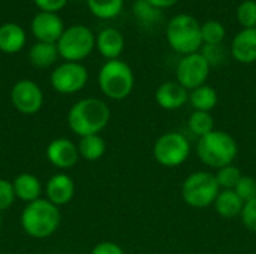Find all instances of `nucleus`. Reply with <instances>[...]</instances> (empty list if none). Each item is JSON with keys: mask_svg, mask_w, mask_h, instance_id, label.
Instances as JSON below:
<instances>
[{"mask_svg": "<svg viewBox=\"0 0 256 254\" xmlns=\"http://www.w3.org/2000/svg\"><path fill=\"white\" fill-rule=\"evenodd\" d=\"M111 118L108 105L94 97L78 100L68 112V126L78 136L99 135Z\"/></svg>", "mask_w": 256, "mask_h": 254, "instance_id": "nucleus-1", "label": "nucleus"}, {"mask_svg": "<svg viewBox=\"0 0 256 254\" xmlns=\"http://www.w3.org/2000/svg\"><path fill=\"white\" fill-rule=\"evenodd\" d=\"M62 222L58 207L48 199H38L26 205L21 213V226L24 232L36 240H44L56 234Z\"/></svg>", "mask_w": 256, "mask_h": 254, "instance_id": "nucleus-2", "label": "nucleus"}, {"mask_svg": "<svg viewBox=\"0 0 256 254\" xmlns=\"http://www.w3.org/2000/svg\"><path fill=\"white\" fill-rule=\"evenodd\" d=\"M196 154L204 165L220 169L224 166L232 165L238 154V145L230 133L224 130H213L200 138Z\"/></svg>", "mask_w": 256, "mask_h": 254, "instance_id": "nucleus-3", "label": "nucleus"}, {"mask_svg": "<svg viewBox=\"0 0 256 254\" xmlns=\"http://www.w3.org/2000/svg\"><path fill=\"white\" fill-rule=\"evenodd\" d=\"M166 39L170 46L178 54L198 52L202 45L201 24L189 13H178L166 25Z\"/></svg>", "mask_w": 256, "mask_h": 254, "instance_id": "nucleus-4", "label": "nucleus"}, {"mask_svg": "<svg viewBox=\"0 0 256 254\" xmlns=\"http://www.w3.org/2000/svg\"><path fill=\"white\" fill-rule=\"evenodd\" d=\"M99 87L102 93L112 99V100H122L126 99L135 84L134 72L129 67L128 63L122 60H108L99 70Z\"/></svg>", "mask_w": 256, "mask_h": 254, "instance_id": "nucleus-5", "label": "nucleus"}, {"mask_svg": "<svg viewBox=\"0 0 256 254\" xmlns=\"http://www.w3.org/2000/svg\"><path fill=\"white\" fill-rule=\"evenodd\" d=\"M219 192L220 187L216 181V177L204 171L190 174L182 186L183 201L189 207L198 210L213 205Z\"/></svg>", "mask_w": 256, "mask_h": 254, "instance_id": "nucleus-6", "label": "nucleus"}, {"mask_svg": "<svg viewBox=\"0 0 256 254\" xmlns=\"http://www.w3.org/2000/svg\"><path fill=\"white\" fill-rule=\"evenodd\" d=\"M96 43L93 31L86 25H72L66 28L57 42L58 55L66 61L78 63L90 55Z\"/></svg>", "mask_w": 256, "mask_h": 254, "instance_id": "nucleus-7", "label": "nucleus"}, {"mask_svg": "<svg viewBox=\"0 0 256 254\" xmlns=\"http://www.w3.org/2000/svg\"><path fill=\"white\" fill-rule=\"evenodd\" d=\"M190 145L184 135L177 132H166L158 138L153 147V156L158 163L166 168L180 166L188 160Z\"/></svg>", "mask_w": 256, "mask_h": 254, "instance_id": "nucleus-8", "label": "nucleus"}, {"mask_svg": "<svg viewBox=\"0 0 256 254\" xmlns=\"http://www.w3.org/2000/svg\"><path fill=\"white\" fill-rule=\"evenodd\" d=\"M88 81L87 69L80 63L66 61L51 73V85L62 94H74L86 87Z\"/></svg>", "mask_w": 256, "mask_h": 254, "instance_id": "nucleus-9", "label": "nucleus"}, {"mask_svg": "<svg viewBox=\"0 0 256 254\" xmlns=\"http://www.w3.org/2000/svg\"><path fill=\"white\" fill-rule=\"evenodd\" d=\"M210 73V64L200 52L184 55L177 66V82L186 90H195L206 84Z\"/></svg>", "mask_w": 256, "mask_h": 254, "instance_id": "nucleus-10", "label": "nucleus"}, {"mask_svg": "<svg viewBox=\"0 0 256 254\" xmlns=\"http://www.w3.org/2000/svg\"><path fill=\"white\" fill-rule=\"evenodd\" d=\"M10 100L18 112L24 115H33L39 112L44 105V93L36 82L30 79H21L12 87Z\"/></svg>", "mask_w": 256, "mask_h": 254, "instance_id": "nucleus-11", "label": "nucleus"}, {"mask_svg": "<svg viewBox=\"0 0 256 254\" xmlns=\"http://www.w3.org/2000/svg\"><path fill=\"white\" fill-rule=\"evenodd\" d=\"M46 159L52 166L58 169H69L74 165H76L80 159L78 145H75L70 139L57 138L48 144Z\"/></svg>", "mask_w": 256, "mask_h": 254, "instance_id": "nucleus-12", "label": "nucleus"}, {"mask_svg": "<svg viewBox=\"0 0 256 254\" xmlns=\"http://www.w3.org/2000/svg\"><path fill=\"white\" fill-rule=\"evenodd\" d=\"M64 28L60 16L50 12H39L32 21V33L38 42L56 43L62 37Z\"/></svg>", "mask_w": 256, "mask_h": 254, "instance_id": "nucleus-13", "label": "nucleus"}, {"mask_svg": "<svg viewBox=\"0 0 256 254\" xmlns=\"http://www.w3.org/2000/svg\"><path fill=\"white\" fill-rule=\"evenodd\" d=\"M154 99L160 108L174 111V109L182 108L189 100V94H188V90L180 82L166 81L158 87L154 93Z\"/></svg>", "mask_w": 256, "mask_h": 254, "instance_id": "nucleus-14", "label": "nucleus"}, {"mask_svg": "<svg viewBox=\"0 0 256 254\" xmlns=\"http://www.w3.org/2000/svg\"><path fill=\"white\" fill-rule=\"evenodd\" d=\"M75 195V184L66 174H56L46 183V199L56 207L66 205Z\"/></svg>", "mask_w": 256, "mask_h": 254, "instance_id": "nucleus-15", "label": "nucleus"}, {"mask_svg": "<svg viewBox=\"0 0 256 254\" xmlns=\"http://www.w3.org/2000/svg\"><path fill=\"white\" fill-rule=\"evenodd\" d=\"M232 57L244 64L256 61V28H243L231 45Z\"/></svg>", "mask_w": 256, "mask_h": 254, "instance_id": "nucleus-16", "label": "nucleus"}, {"mask_svg": "<svg viewBox=\"0 0 256 254\" xmlns=\"http://www.w3.org/2000/svg\"><path fill=\"white\" fill-rule=\"evenodd\" d=\"M96 46L105 58L117 60L124 48V37L117 28L108 27V28H104L98 34Z\"/></svg>", "mask_w": 256, "mask_h": 254, "instance_id": "nucleus-17", "label": "nucleus"}, {"mask_svg": "<svg viewBox=\"0 0 256 254\" xmlns=\"http://www.w3.org/2000/svg\"><path fill=\"white\" fill-rule=\"evenodd\" d=\"M14 190H15V196L22 201V202H34L38 199H40V193H42V184L39 181L38 177H34L33 174H20L14 181H12Z\"/></svg>", "mask_w": 256, "mask_h": 254, "instance_id": "nucleus-18", "label": "nucleus"}, {"mask_svg": "<svg viewBox=\"0 0 256 254\" xmlns=\"http://www.w3.org/2000/svg\"><path fill=\"white\" fill-rule=\"evenodd\" d=\"M216 213L224 219H236L242 216L244 202L236 193V190H220L214 201Z\"/></svg>", "mask_w": 256, "mask_h": 254, "instance_id": "nucleus-19", "label": "nucleus"}, {"mask_svg": "<svg viewBox=\"0 0 256 254\" xmlns=\"http://www.w3.org/2000/svg\"><path fill=\"white\" fill-rule=\"evenodd\" d=\"M24 43L26 33L18 24L8 22L0 27V51L6 54H15L24 46Z\"/></svg>", "mask_w": 256, "mask_h": 254, "instance_id": "nucleus-20", "label": "nucleus"}, {"mask_svg": "<svg viewBox=\"0 0 256 254\" xmlns=\"http://www.w3.org/2000/svg\"><path fill=\"white\" fill-rule=\"evenodd\" d=\"M58 57V49L56 43H46V42H38L30 48L28 58L33 66L36 67H50L56 63Z\"/></svg>", "mask_w": 256, "mask_h": 254, "instance_id": "nucleus-21", "label": "nucleus"}, {"mask_svg": "<svg viewBox=\"0 0 256 254\" xmlns=\"http://www.w3.org/2000/svg\"><path fill=\"white\" fill-rule=\"evenodd\" d=\"M218 100H219L218 91L213 87L206 85V84L192 90V93L189 94V102L195 108V111L210 112L218 105Z\"/></svg>", "mask_w": 256, "mask_h": 254, "instance_id": "nucleus-22", "label": "nucleus"}, {"mask_svg": "<svg viewBox=\"0 0 256 254\" xmlns=\"http://www.w3.org/2000/svg\"><path fill=\"white\" fill-rule=\"evenodd\" d=\"M106 150V144L105 139L100 135H88V136H82L78 142V151L80 156L88 162H94L99 160Z\"/></svg>", "mask_w": 256, "mask_h": 254, "instance_id": "nucleus-23", "label": "nucleus"}, {"mask_svg": "<svg viewBox=\"0 0 256 254\" xmlns=\"http://www.w3.org/2000/svg\"><path fill=\"white\" fill-rule=\"evenodd\" d=\"M188 126H189V130L195 136L202 138V136H206V135H208L210 132L214 130V120H213L210 112L194 111L190 114V117H189Z\"/></svg>", "mask_w": 256, "mask_h": 254, "instance_id": "nucleus-24", "label": "nucleus"}, {"mask_svg": "<svg viewBox=\"0 0 256 254\" xmlns=\"http://www.w3.org/2000/svg\"><path fill=\"white\" fill-rule=\"evenodd\" d=\"M87 4L94 16L110 19L122 12L123 0H87Z\"/></svg>", "mask_w": 256, "mask_h": 254, "instance_id": "nucleus-25", "label": "nucleus"}, {"mask_svg": "<svg viewBox=\"0 0 256 254\" xmlns=\"http://www.w3.org/2000/svg\"><path fill=\"white\" fill-rule=\"evenodd\" d=\"M225 27L216 19H208L201 25L202 43L206 45H220L225 39Z\"/></svg>", "mask_w": 256, "mask_h": 254, "instance_id": "nucleus-26", "label": "nucleus"}, {"mask_svg": "<svg viewBox=\"0 0 256 254\" xmlns=\"http://www.w3.org/2000/svg\"><path fill=\"white\" fill-rule=\"evenodd\" d=\"M214 177H216V181L222 190H234L236 186L238 184V181L242 180L243 174L237 166L228 165V166L218 169Z\"/></svg>", "mask_w": 256, "mask_h": 254, "instance_id": "nucleus-27", "label": "nucleus"}, {"mask_svg": "<svg viewBox=\"0 0 256 254\" xmlns=\"http://www.w3.org/2000/svg\"><path fill=\"white\" fill-rule=\"evenodd\" d=\"M134 13L146 25H153V24L159 22V19L162 16L160 9L154 7L147 0H136L134 3Z\"/></svg>", "mask_w": 256, "mask_h": 254, "instance_id": "nucleus-28", "label": "nucleus"}, {"mask_svg": "<svg viewBox=\"0 0 256 254\" xmlns=\"http://www.w3.org/2000/svg\"><path fill=\"white\" fill-rule=\"evenodd\" d=\"M238 22L244 28H256V1L255 0H244L240 3L237 9Z\"/></svg>", "mask_w": 256, "mask_h": 254, "instance_id": "nucleus-29", "label": "nucleus"}, {"mask_svg": "<svg viewBox=\"0 0 256 254\" xmlns=\"http://www.w3.org/2000/svg\"><path fill=\"white\" fill-rule=\"evenodd\" d=\"M234 190L240 196V199L246 204L256 198V180L254 177L243 175Z\"/></svg>", "mask_w": 256, "mask_h": 254, "instance_id": "nucleus-30", "label": "nucleus"}, {"mask_svg": "<svg viewBox=\"0 0 256 254\" xmlns=\"http://www.w3.org/2000/svg\"><path fill=\"white\" fill-rule=\"evenodd\" d=\"M15 190L10 181L0 178V213L9 210L15 201Z\"/></svg>", "mask_w": 256, "mask_h": 254, "instance_id": "nucleus-31", "label": "nucleus"}, {"mask_svg": "<svg viewBox=\"0 0 256 254\" xmlns=\"http://www.w3.org/2000/svg\"><path fill=\"white\" fill-rule=\"evenodd\" d=\"M240 217H242V223L244 225V228L256 234V198L244 204Z\"/></svg>", "mask_w": 256, "mask_h": 254, "instance_id": "nucleus-32", "label": "nucleus"}, {"mask_svg": "<svg viewBox=\"0 0 256 254\" xmlns=\"http://www.w3.org/2000/svg\"><path fill=\"white\" fill-rule=\"evenodd\" d=\"M201 54L206 57L210 67H212V64H219V63L225 61V54H224L220 45H206L204 51Z\"/></svg>", "mask_w": 256, "mask_h": 254, "instance_id": "nucleus-33", "label": "nucleus"}, {"mask_svg": "<svg viewBox=\"0 0 256 254\" xmlns=\"http://www.w3.org/2000/svg\"><path fill=\"white\" fill-rule=\"evenodd\" d=\"M68 0H34V4L40 9V12L56 13L57 10L63 9Z\"/></svg>", "mask_w": 256, "mask_h": 254, "instance_id": "nucleus-34", "label": "nucleus"}, {"mask_svg": "<svg viewBox=\"0 0 256 254\" xmlns=\"http://www.w3.org/2000/svg\"><path fill=\"white\" fill-rule=\"evenodd\" d=\"M90 254H124L123 249L120 246H117L116 243L111 241H104L99 243L93 247L92 253Z\"/></svg>", "mask_w": 256, "mask_h": 254, "instance_id": "nucleus-35", "label": "nucleus"}, {"mask_svg": "<svg viewBox=\"0 0 256 254\" xmlns=\"http://www.w3.org/2000/svg\"><path fill=\"white\" fill-rule=\"evenodd\" d=\"M148 3H152L154 7L158 9H166V7H171L174 6L178 0H147Z\"/></svg>", "mask_w": 256, "mask_h": 254, "instance_id": "nucleus-36", "label": "nucleus"}, {"mask_svg": "<svg viewBox=\"0 0 256 254\" xmlns=\"http://www.w3.org/2000/svg\"><path fill=\"white\" fill-rule=\"evenodd\" d=\"M0 229H2V216H0Z\"/></svg>", "mask_w": 256, "mask_h": 254, "instance_id": "nucleus-37", "label": "nucleus"}, {"mask_svg": "<svg viewBox=\"0 0 256 254\" xmlns=\"http://www.w3.org/2000/svg\"><path fill=\"white\" fill-rule=\"evenodd\" d=\"M0 254H2V253H0Z\"/></svg>", "mask_w": 256, "mask_h": 254, "instance_id": "nucleus-38", "label": "nucleus"}]
</instances>
